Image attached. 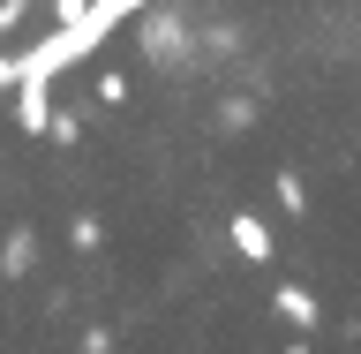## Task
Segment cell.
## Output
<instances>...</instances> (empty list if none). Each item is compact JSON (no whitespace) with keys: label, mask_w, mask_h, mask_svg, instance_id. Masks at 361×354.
<instances>
[{"label":"cell","mask_w":361,"mask_h":354,"mask_svg":"<svg viewBox=\"0 0 361 354\" xmlns=\"http://www.w3.org/2000/svg\"><path fill=\"white\" fill-rule=\"evenodd\" d=\"M30 16H38V8H30V0H0V45L16 38V30H23V23H30Z\"/></svg>","instance_id":"cell-7"},{"label":"cell","mask_w":361,"mask_h":354,"mask_svg":"<svg viewBox=\"0 0 361 354\" xmlns=\"http://www.w3.org/2000/svg\"><path fill=\"white\" fill-rule=\"evenodd\" d=\"M226 242H233V256H248V264H271V256H279V242H271V226L256 219V211H233V219H226Z\"/></svg>","instance_id":"cell-2"},{"label":"cell","mask_w":361,"mask_h":354,"mask_svg":"<svg viewBox=\"0 0 361 354\" xmlns=\"http://www.w3.org/2000/svg\"><path fill=\"white\" fill-rule=\"evenodd\" d=\"M135 38H143V61L151 68H196V30H188V16H173V8H143Z\"/></svg>","instance_id":"cell-1"},{"label":"cell","mask_w":361,"mask_h":354,"mask_svg":"<svg viewBox=\"0 0 361 354\" xmlns=\"http://www.w3.org/2000/svg\"><path fill=\"white\" fill-rule=\"evenodd\" d=\"M90 98H98V106H121V98H128V76H121V68H98V76H90Z\"/></svg>","instance_id":"cell-6"},{"label":"cell","mask_w":361,"mask_h":354,"mask_svg":"<svg viewBox=\"0 0 361 354\" xmlns=\"http://www.w3.org/2000/svg\"><path fill=\"white\" fill-rule=\"evenodd\" d=\"M271 309L286 317L293 332H316V324H324V302H316L309 287H279V294H271Z\"/></svg>","instance_id":"cell-4"},{"label":"cell","mask_w":361,"mask_h":354,"mask_svg":"<svg viewBox=\"0 0 361 354\" xmlns=\"http://www.w3.org/2000/svg\"><path fill=\"white\" fill-rule=\"evenodd\" d=\"M38 271V226H8L0 242V279H30Z\"/></svg>","instance_id":"cell-3"},{"label":"cell","mask_w":361,"mask_h":354,"mask_svg":"<svg viewBox=\"0 0 361 354\" xmlns=\"http://www.w3.org/2000/svg\"><path fill=\"white\" fill-rule=\"evenodd\" d=\"M271 196H279V211H286V219H309V189H301V174H293V166H279V174H271Z\"/></svg>","instance_id":"cell-5"},{"label":"cell","mask_w":361,"mask_h":354,"mask_svg":"<svg viewBox=\"0 0 361 354\" xmlns=\"http://www.w3.org/2000/svg\"><path fill=\"white\" fill-rule=\"evenodd\" d=\"M248 121H256V106H248V98H226V106H219V129H248Z\"/></svg>","instance_id":"cell-8"},{"label":"cell","mask_w":361,"mask_h":354,"mask_svg":"<svg viewBox=\"0 0 361 354\" xmlns=\"http://www.w3.org/2000/svg\"><path fill=\"white\" fill-rule=\"evenodd\" d=\"M30 8H45V0H30Z\"/></svg>","instance_id":"cell-9"}]
</instances>
